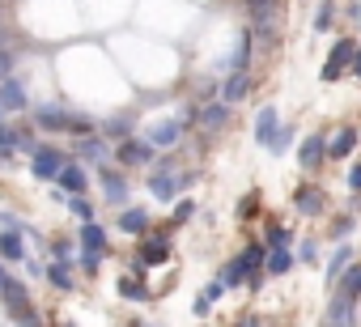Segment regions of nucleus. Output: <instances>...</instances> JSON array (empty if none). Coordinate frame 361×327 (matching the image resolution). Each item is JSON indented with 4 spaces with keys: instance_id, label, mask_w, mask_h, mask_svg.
Returning a JSON list of instances; mask_svg holds the SVG:
<instances>
[{
    "instance_id": "4be33fe9",
    "label": "nucleus",
    "mask_w": 361,
    "mask_h": 327,
    "mask_svg": "<svg viewBox=\"0 0 361 327\" xmlns=\"http://www.w3.org/2000/svg\"><path fill=\"white\" fill-rule=\"evenodd\" d=\"M77 153H81V157H90V161H98V166L106 161V144H102L98 136H81V140H77Z\"/></svg>"
},
{
    "instance_id": "a19ab883",
    "label": "nucleus",
    "mask_w": 361,
    "mask_h": 327,
    "mask_svg": "<svg viewBox=\"0 0 361 327\" xmlns=\"http://www.w3.org/2000/svg\"><path fill=\"white\" fill-rule=\"evenodd\" d=\"M348 230H353V221H348V217H340V221H336V238H344Z\"/></svg>"
},
{
    "instance_id": "20e7f679",
    "label": "nucleus",
    "mask_w": 361,
    "mask_h": 327,
    "mask_svg": "<svg viewBox=\"0 0 361 327\" xmlns=\"http://www.w3.org/2000/svg\"><path fill=\"white\" fill-rule=\"evenodd\" d=\"M178 136H183V123H178V119H161V123H153V128L145 132V144H149V149H170Z\"/></svg>"
},
{
    "instance_id": "c85d7f7f",
    "label": "nucleus",
    "mask_w": 361,
    "mask_h": 327,
    "mask_svg": "<svg viewBox=\"0 0 361 327\" xmlns=\"http://www.w3.org/2000/svg\"><path fill=\"white\" fill-rule=\"evenodd\" d=\"M18 140H22V128H5V123H0V157H9V149H18Z\"/></svg>"
},
{
    "instance_id": "6e6552de",
    "label": "nucleus",
    "mask_w": 361,
    "mask_h": 327,
    "mask_svg": "<svg viewBox=\"0 0 361 327\" xmlns=\"http://www.w3.org/2000/svg\"><path fill=\"white\" fill-rule=\"evenodd\" d=\"M251 43H255V30H243V35H238V47H234V60H230V68H226L230 77L251 68Z\"/></svg>"
},
{
    "instance_id": "bb28decb",
    "label": "nucleus",
    "mask_w": 361,
    "mask_h": 327,
    "mask_svg": "<svg viewBox=\"0 0 361 327\" xmlns=\"http://www.w3.org/2000/svg\"><path fill=\"white\" fill-rule=\"evenodd\" d=\"M119 293H123V297H136V302H145V297H149V289H145V280H140V276H123V280H119Z\"/></svg>"
},
{
    "instance_id": "49530a36",
    "label": "nucleus",
    "mask_w": 361,
    "mask_h": 327,
    "mask_svg": "<svg viewBox=\"0 0 361 327\" xmlns=\"http://www.w3.org/2000/svg\"><path fill=\"white\" fill-rule=\"evenodd\" d=\"M9 285V272H5V264H0V289H5Z\"/></svg>"
},
{
    "instance_id": "b1692460",
    "label": "nucleus",
    "mask_w": 361,
    "mask_h": 327,
    "mask_svg": "<svg viewBox=\"0 0 361 327\" xmlns=\"http://www.w3.org/2000/svg\"><path fill=\"white\" fill-rule=\"evenodd\" d=\"M221 285H226V289H234V285H247V259H243V255L226 264V272H221Z\"/></svg>"
},
{
    "instance_id": "c756f323",
    "label": "nucleus",
    "mask_w": 361,
    "mask_h": 327,
    "mask_svg": "<svg viewBox=\"0 0 361 327\" xmlns=\"http://www.w3.org/2000/svg\"><path fill=\"white\" fill-rule=\"evenodd\" d=\"M289 242H293V234H289V230H281V226H272V230H268V247H272V251H289Z\"/></svg>"
},
{
    "instance_id": "1a4fd4ad",
    "label": "nucleus",
    "mask_w": 361,
    "mask_h": 327,
    "mask_svg": "<svg viewBox=\"0 0 361 327\" xmlns=\"http://www.w3.org/2000/svg\"><path fill=\"white\" fill-rule=\"evenodd\" d=\"M276 132H281V119H276V111H272V106H264V111L255 115V140H259V144H272V140H276Z\"/></svg>"
},
{
    "instance_id": "f8f14e48",
    "label": "nucleus",
    "mask_w": 361,
    "mask_h": 327,
    "mask_svg": "<svg viewBox=\"0 0 361 327\" xmlns=\"http://www.w3.org/2000/svg\"><path fill=\"white\" fill-rule=\"evenodd\" d=\"M0 259H9V264H22V259H26V242H22L18 230H5V234H0Z\"/></svg>"
},
{
    "instance_id": "dca6fc26",
    "label": "nucleus",
    "mask_w": 361,
    "mask_h": 327,
    "mask_svg": "<svg viewBox=\"0 0 361 327\" xmlns=\"http://www.w3.org/2000/svg\"><path fill=\"white\" fill-rule=\"evenodd\" d=\"M323 153H327V136H306L302 140V166L314 171L319 161H323Z\"/></svg>"
},
{
    "instance_id": "a18cd8bd",
    "label": "nucleus",
    "mask_w": 361,
    "mask_h": 327,
    "mask_svg": "<svg viewBox=\"0 0 361 327\" xmlns=\"http://www.w3.org/2000/svg\"><path fill=\"white\" fill-rule=\"evenodd\" d=\"M264 5H272V0H247V9H264Z\"/></svg>"
},
{
    "instance_id": "423d86ee",
    "label": "nucleus",
    "mask_w": 361,
    "mask_h": 327,
    "mask_svg": "<svg viewBox=\"0 0 361 327\" xmlns=\"http://www.w3.org/2000/svg\"><path fill=\"white\" fill-rule=\"evenodd\" d=\"M26 102H30V94H26V85L18 77L0 81V111H26Z\"/></svg>"
},
{
    "instance_id": "c9c22d12",
    "label": "nucleus",
    "mask_w": 361,
    "mask_h": 327,
    "mask_svg": "<svg viewBox=\"0 0 361 327\" xmlns=\"http://www.w3.org/2000/svg\"><path fill=\"white\" fill-rule=\"evenodd\" d=\"M331 18H336V9H331V5H323V9L314 13V30H327V26H331Z\"/></svg>"
},
{
    "instance_id": "79ce46f5",
    "label": "nucleus",
    "mask_w": 361,
    "mask_h": 327,
    "mask_svg": "<svg viewBox=\"0 0 361 327\" xmlns=\"http://www.w3.org/2000/svg\"><path fill=\"white\" fill-rule=\"evenodd\" d=\"M98 259H102V255H81V268H85V272H94V268H98Z\"/></svg>"
},
{
    "instance_id": "e433bc0d",
    "label": "nucleus",
    "mask_w": 361,
    "mask_h": 327,
    "mask_svg": "<svg viewBox=\"0 0 361 327\" xmlns=\"http://www.w3.org/2000/svg\"><path fill=\"white\" fill-rule=\"evenodd\" d=\"M13 319H18V327H39V314H35L30 306H26V310H18Z\"/></svg>"
},
{
    "instance_id": "72a5a7b5",
    "label": "nucleus",
    "mask_w": 361,
    "mask_h": 327,
    "mask_svg": "<svg viewBox=\"0 0 361 327\" xmlns=\"http://www.w3.org/2000/svg\"><path fill=\"white\" fill-rule=\"evenodd\" d=\"M188 217H196V200H178V209H174V226H178V221H188Z\"/></svg>"
},
{
    "instance_id": "393cba45",
    "label": "nucleus",
    "mask_w": 361,
    "mask_h": 327,
    "mask_svg": "<svg viewBox=\"0 0 361 327\" xmlns=\"http://www.w3.org/2000/svg\"><path fill=\"white\" fill-rule=\"evenodd\" d=\"M348 259H353V251H348V247H340V251L331 255V264H327V280H331V285H336V280L344 276V268H348Z\"/></svg>"
},
{
    "instance_id": "39448f33",
    "label": "nucleus",
    "mask_w": 361,
    "mask_h": 327,
    "mask_svg": "<svg viewBox=\"0 0 361 327\" xmlns=\"http://www.w3.org/2000/svg\"><path fill=\"white\" fill-rule=\"evenodd\" d=\"M293 204H298V213H302V217H319V213H323V204H327V192H323V187H314V183H306V187H298V192H293Z\"/></svg>"
},
{
    "instance_id": "9d476101",
    "label": "nucleus",
    "mask_w": 361,
    "mask_h": 327,
    "mask_svg": "<svg viewBox=\"0 0 361 327\" xmlns=\"http://www.w3.org/2000/svg\"><path fill=\"white\" fill-rule=\"evenodd\" d=\"M98 175H102L106 200H111V204H128V179H119V171H111V166H102Z\"/></svg>"
},
{
    "instance_id": "a211bd4d",
    "label": "nucleus",
    "mask_w": 361,
    "mask_h": 327,
    "mask_svg": "<svg viewBox=\"0 0 361 327\" xmlns=\"http://www.w3.org/2000/svg\"><path fill=\"white\" fill-rule=\"evenodd\" d=\"M174 187H178V179L170 175V166H157V175L149 179V192H153L157 200H170V196H174Z\"/></svg>"
},
{
    "instance_id": "4468645a",
    "label": "nucleus",
    "mask_w": 361,
    "mask_h": 327,
    "mask_svg": "<svg viewBox=\"0 0 361 327\" xmlns=\"http://www.w3.org/2000/svg\"><path fill=\"white\" fill-rule=\"evenodd\" d=\"M56 187H64V192L81 196V192L90 187V175H85L81 166H64V171H60V179H56Z\"/></svg>"
},
{
    "instance_id": "6ab92c4d",
    "label": "nucleus",
    "mask_w": 361,
    "mask_h": 327,
    "mask_svg": "<svg viewBox=\"0 0 361 327\" xmlns=\"http://www.w3.org/2000/svg\"><path fill=\"white\" fill-rule=\"evenodd\" d=\"M119 230L123 234H145L149 230V213L145 209H123L119 213Z\"/></svg>"
},
{
    "instance_id": "a878e982",
    "label": "nucleus",
    "mask_w": 361,
    "mask_h": 327,
    "mask_svg": "<svg viewBox=\"0 0 361 327\" xmlns=\"http://www.w3.org/2000/svg\"><path fill=\"white\" fill-rule=\"evenodd\" d=\"M106 132H111V140L123 144V140H132V119H128V115H115V119L106 123Z\"/></svg>"
},
{
    "instance_id": "3c124183",
    "label": "nucleus",
    "mask_w": 361,
    "mask_h": 327,
    "mask_svg": "<svg viewBox=\"0 0 361 327\" xmlns=\"http://www.w3.org/2000/svg\"><path fill=\"white\" fill-rule=\"evenodd\" d=\"M323 327H331V323H323Z\"/></svg>"
},
{
    "instance_id": "4c0bfd02",
    "label": "nucleus",
    "mask_w": 361,
    "mask_h": 327,
    "mask_svg": "<svg viewBox=\"0 0 361 327\" xmlns=\"http://www.w3.org/2000/svg\"><path fill=\"white\" fill-rule=\"evenodd\" d=\"M51 251H56V259H60V264H68V255H73V247H68L64 238H56V242H51Z\"/></svg>"
},
{
    "instance_id": "473e14b6",
    "label": "nucleus",
    "mask_w": 361,
    "mask_h": 327,
    "mask_svg": "<svg viewBox=\"0 0 361 327\" xmlns=\"http://www.w3.org/2000/svg\"><path fill=\"white\" fill-rule=\"evenodd\" d=\"M289 140H293V128H281V132H276V140H272L268 149H272V153H285V149H289Z\"/></svg>"
},
{
    "instance_id": "412c9836",
    "label": "nucleus",
    "mask_w": 361,
    "mask_h": 327,
    "mask_svg": "<svg viewBox=\"0 0 361 327\" xmlns=\"http://www.w3.org/2000/svg\"><path fill=\"white\" fill-rule=\"evenodd\" d=\"M140 259H145V264L170 259V242H166V238H145V242H140Z\"/></svg>"
},
{
    "instance_id": "c03bdc74",
    "label": "nucleus",
    "mask_w": 361,
    "mask_h": 327,
    "mask_svg": "<svg viewBox=\"0 0 361 327\" xmlns=\"http://www.w3.org/2000/svg\"><path fill=\"white\" fill-rule=\"evenodd\" d=\"M353 73L361 77V47H357V56H353Z\"/></svg>"
},
{
    "instance_id": "7c9ffc66",
    "label": "nucleus",
    "mask_w": 361,
    "mask_h": 327,
    "mask_svg": "<svg viewBox=\"0 0 361 327\" xmlns=\"http://www.w3.org/2000/svg\"><path fill=\"white\" fill-rule=\"evenodd\" d=\"M289 264H293V259H289V251H272V255H268V272H272V276H285V272H289Z\"/></svg>"
},
{
    "instance_id": "aec40b11",
    "label": "nucleus",
    "mask_w": 361,
    "mask_h": 327,
    "mask_svg": "<svg viewBox=\"0 0 361 327\" xmlns=\"http://www.w3.org/2000/svg\"><path fill=\"white\" fill-rule=\"evenodd\" d=\"M81 247H85V255H102V251H106V234H102V226L90 221V226L81 230Z\"/></svg>"
},
{
    "instance_id": "603ef678",
    "label": "nucleus",
    "mask_w": 361,
    "mask_h": 327,
    "mask_svg": "<svg viewBox=\"0 0 361 327\" xmlns=\"http://www.w3.org/2000/svg\"><path fill=\"white\" fill-rule=\"evenodd\" d=\"M0 115H5V111H0Z\"/></svg>"
},
{
    "instance_id": "f704fd0d",
    "label": "nucleus",
    "mask_w": 361,
    "mask_h": 327,
    "mask_svg": "<svg viewBox=\"0 0 361 327\" xmlns=\"http://www.w3.org/2000/svg\"><path fill=\"white\" fill-rule=\"evenodd\" d=\"M9 77H13V51L0 47V81H9Z\"/></svg>"
},
{
    "instance_id": "7ed1b4c3",
    "label": "nucleus",
    "mask_w": 361,
    "mask_h": 327,
    "mask_svg": "<svg viewBox=\"0 0 361 327\" xmlns=\"http://www.w3.org/2000/svg\"><path fill=\"white\" fill-rule=\"evenodd\" d=\"M353 56H357V43H353V39H340V43L331 47V56H327V64H323V73H319V77H323V81H340V77H344V68L353 64Z\"/></svg>"
},
{
    "instance_id": "0eeeda50",
    "label": "nucleus",
    "mask_w": 361,
    "mask_h": 327,
    "mask_svg": "<svg viewBox=\"0 0 361 327\" xmlns=\"http://www.w3.org/2000/svg\"><path fill=\"white\" fill-rule=\"evenodd\" d=\"M226 119H230V106H226V102H209V106L200 111V128H204V136H217V132L226 128Z\"/></svg>"
},
{
    "instance_id": "58836bf2",
    "label": "nucleus",
    "mask_w": 361,
    "mask_h": 327,
    "mask_svg": "<svg viewBox=\"0 0 361 327\" xmlns=\"http://www.w3.org/2000/svg\"><path fill=\"white\" fill-rule=\"evenodd\" d=\"M348 187H353V192H361V161H357V166L348 171Z\"/></svg>"
},
{
    "instance_id": "09e8293b",
    "label": "nucleus",
    "mask_w": 361,
    "mask_h": 327,
    "mask_svg": "<svg viewBox=\"0 0 361 327\" xmlns=\"http://www.w3.org/2000/svg\"><path fill=\"white\" fill-rule=\"evenodd\" d=\"M5 5H9V0H0V9H5Z\"/></svg>"
},
{
    "instance_id": "f257e3e1",
    "label": "nucleus",
    "mask_w": 361,
    "mask_h": 327,
    "mask_svg": "<svg viewBox=\"0 0 361 327\" xmlns=\"http://www.w3.org/2000/svg\"><path fill=\"white\" fill-rule=\"evenodd\" d=\"M35 119H39V128H56V132H94V119L68 115V111H60V106H43Z\"/></svg>"
},
{
    "instance_id": "2eb2a0df",
    "label": "nucleus",
    "mask_w": 361,
    "mask_h": 327,
    "mask_svg": "<svg viewBox=\"0 0 361 327\" xmlns=\"http://www.w3.org/2000/svg\"><path fill=\"white\" fill-rule=\"evenodd\" d=\"M336 297H344V302H357V297H361V264L348 268V272L336 280Z\"/></svg>"
},
{
    "instance_id": "ddd939ff",
    "label": "nucleus",
    "mask_w": 361,
    "mask_h": 327,
    "mask_svg": "<svg viewBox=\"0 0 361 327\" xmlns=\"http://www.w3.org/2000/svg\"><path fill=\"white\" fill-rule=\"evenodd\" d=\"M0 297H5L9 314H18V310H26V306H30V293H26V285H22V280H13V276H9V285H5V289H0Z\"/></svg>"
},
{
    "instance_id": "f3484780",
    "label": "nucleus",
    "mask_w": 361,
    "mask_h": 327,
    "mask_svg": "<svg viewBox=\"0 0 361 327\" xmlns=\"http://www.w3.org/2000/svg\"><path fill=\"white\" fill-rule=\"evenodd\" d=\"M247 90H251V77H247V73H234V77L221 85V98H217V102H226V106H230V102L247 98Z\"/></svg>"
},
{
    "instance_id": "864d4df0",
    "label": "nucleus",
    "mask_w": 361,
    "mask_h": 327,
    "mask_svg": "<svg viewBox=\"0 0 361 327\" xmlns=\"http://www.w3.org/2000/svg\"><path fill=\"white\" fill-rule=\"evenodd\" d=\"M64 327H68V323H64Z\"/></svg>"
},
{
    "instance_id": "9b49d317",
    "label": "nucleus",
    "mask_w": 361,
    "mask_h": 327,
    "mask_svg": "<svg viewBox=\"0 0 361 327\" xmlns=\"http://www.w3.org/2000/svg\"><path fill=\"white\" fill-rule=\"evenodd\" d=\"M149 157H153V149H149L145 140H136V136L119 144V161H123V166H145Z\"/></svg>"
},
{
    "instance_id": "f03ea898",
    "label": "nucleus",
    "mask_w": 361,
    "mask_h": 327,
    "mask_svg": "<svg viewBox=\"0 0 361 327\" xmlns=\"http://www.w3.org/2000/svg\"><path fill=\"white\" fill-rule=\"evenodd\" d=\"M64 166H68V161H64V153H60L56 144H39L35 157H30V171H35L39 179H47V183H56Z\"/></svg>"
},
{
    "instance_id": "37998d69",
    "label": "nucleus",
    "mask_w": 361,
    "mask_h": 327,
    "mask_svg": "<svg viewBox=\"0 0 361 327\" xmlns=\"http://www.w3.org/2000/svg\"><path fill=\"white\" fill-rule=\"evenodd\" d=\"M238 327H259V319H255V314H247V319H238Z\"/></svg>"
},
{
    "instance_id": "2f4dec72",
    "label": "nucleus",
    "mask_w": 361,
    "mask_h": 327,
    "mask_svg": "<svg viewBox=\"0 0 361 327\" xmlns=\"http://www.w3.org/2000/svg\"><path fill=\"white\" fill-rule=\"evenodd\" d=\"M68 209H73V213H77V217H81V221H85V226H90V221H94V204H90V200H85V196H73V200H68Z\"/></svg>"
},
{
    "instance_id": "ea45409f",
    "label": "nucleus",
    "mask_w": 361,
    "mask_h": 327,
    "mask_svg": "<svg viewBox=\"0 0 361 327\" xmlns=\"http://www.w3.org/2000/svg\"><path fill=\"white\" fill-rule=\"evenodd\" d=\"M221 293H226V285H221V280H213V285H209V289H204V297H209V302H217V297H221Z\"/></svg>"
},
{
    "instance_id": "5701e85b",
    "label": "nucleus",
    "mask_w": 361,
    "mask_h": 327,
    "mask_svg": "<svg viewBox=\"0 0 361 327\" xmlns=\"http://www.w3.org/2000/svg\"><path fill=\"white\" fill-rule=\"evenodd\" d=\"M353 149H357V128H344V132H336V140H331L327 153H331V157H348Z\"/></svg>"
},
{
    "instance_id": "cd10ccee",
    "label": "nucleus",
    "mask_w": 361,
    "mask_h": 327,
    "mask_svg": "<svg viewBox=\"0 0 361 327\" xmlns=\"http://www.w3.org/2000/svg\"><path fill=\"white\" fill-rule=\"evenodd\" d=\"M47 280H51L56 289H73V276H68V264H60V259H56V264L47 268Z\"/></svg>"
},
{
    "instance_id": "8fccbe9b",
    "label": "nucleus",
    "mask_w": 361,
    "mask_h": 327,
    "mask_svg": "<svg viewBox=\"0 0 361 327\" xmlns=\"http://www.w3.org/2000/svg\"><path fill=\"white\" fill-rule=\"evenodd\" d=\"M357 18H361V5H357Z\"/></svg>"
},
{
    "instance_id": "de8ad7c7",
    "label": "nucleus",
    "mask_w": 361,
    "mask_h": 327,
    "mask_svg": "<svg viewBox=\"0 0 361 327\" xmlns=\"http://www.w3.org/2000/svg\"><path fill=\"white\" fill-rule=\"evenodd\" d=\"M0 47H5V26H0Z\"/></svg>"
}]
</instances>
